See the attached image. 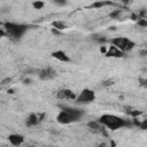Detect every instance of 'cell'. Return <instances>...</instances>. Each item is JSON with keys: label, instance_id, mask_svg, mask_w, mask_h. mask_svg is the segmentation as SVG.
I'll list each match as a JSON object with an SVG mask.
<instances>
[{"label": "cell", "instance_id": "obj_1", "mask_svg": "<svg viewBox=\"0 0 147 147\" xmlns=\"http://www.w3.org/2000/svg\"><path fill=\"white\" fill-rule=\"evenodd\" d=\"M99 121L109 130L111 131H116L118 129H122L124 126H130L132 125L130 121L124 119L122 117H118L116 115H111V114H103L99 117Z\"/></svg>", "mask_w": 147, "mask_h": 147}, {"label": "cell", "instance_id": "obj_2", "mask_svg": "<svg viewBox=\"0 0 147 147\" xmlns=\"http://www.w3.org/2000/svg\"><path fill=\"white\" fill-rule=\"evenodd\" d=\"M5 30L7 31V34L15 40H18L28 30V25L25 24H18V23H13V22H6L2 24Z\"/></svg>", "mask_w": 147, "mask_h": 147}, {"label": "cell", "instance_id": "obj_3", "mask_svg": "<svg viewBox=\"0 0 147 147\" xmlns=\"http://www.w3.org/2000/svg\"><path fill=\"white\" fill-rule=\"evenodd\" d=\"M110 44L116 46L118 49H121L124 53L129 52V51H132L134 48V46H136V44L131 39H129L126 37H115V38H111L110 39Z\"/></svg>", "mask_w": 147, "mask_h": 147}, {"label": "cell", "instance_id": "obj_4", "mask_svg": "<svg viewBox=\"0 0 147 147\" xmlns=\"http://www.w3.org/2000/svg\"><path fill=\"white\" fill-rule=\"evenodd\" d=\"M95 100V92L90 88H84L76 98L75 102L78 105H88Z\"/></svg>", "mask_w": 147, "mask_h": 147}, {"label": "cell", "instance_id": "obj_5", "mask_svg": "<svg viewBox=\"0 0 147 147\" xmlns=\"http://www.w3.org/2000/svg\"><path fill=\"white\" fill-rule=\"evenodd\" d=\"M87 126L88 129L93 132V133H96V134H100V136H103V137H107V127L98 119V121H91L87 123Z\"/></svg>", "mask_w": 147, "mask_h": 147}, {"label": "cell", "instance_id": "obj_6", "mask_svg": "<svg viewBox=\"0 0 147 147\" xmlns=\"http://www.w3.org/2000/svg\"><path fill=\"white\" fill-rule=\"evenodd\" d=\"M56 122L60 123V124H70L72 122H77V121L75 119V117L70 113H68L65 109L61 108L60 113L56 116Z\"/></svg>", "mask_w": 147, "mask_h": 147}, {"label": "cell", "instance_id": "obj_7", "mask_svg": "<svg viewBox=\"0 0 147 147\" xmlns=\"http://www.w3.org/2000/svg\"><path fill=\"white\" fill-rule=\"evenodd\" d=\"M56 98L60 100H76L77 95L69 88H61L56 92Z\"/></svg>", "mask_w": 147, "mask_h": 147}, {"label": "cell", "instance_id": "obj_8", "mask_svg": "<svg viewBox=\"0 0 147 147\" xmlns=\"http://www.w3.org/2000/svg\"><path fill=\"white\" fill-rule=\"evenodd\" d=\"M45 117V114H31L30 116H28L26 121H25V124L26 126H36L38 125L40 122H42Z\"/></svg>", "mask_w": 147, "mask_h": 147}, {"label": "cell", "instance_id": "obj_9", "mask_svg": "<svg viewBox=\"0 0 147 147\" xmlns=\"http://www.w3.org/2000/svg\"><path fill=\"white\" fill-rule=\"evenodd\" d=\"M55 76H56V71H55L53 68H51V67H47V68L42 69V70L39 72V78L42 79V80L53 79Z\"/></svg>", "mask_w": 147, "mask_h": 147}, {"label": "cell", "instance_id": "obj_10", "mask_svg": "<svg viewBox=\"0 0 147 147\" xmlns=\"http://www.w3.org/2000/svg\"><path fill=\"white\" fill-rule=\"evenodd\" d=\"M107 57H123L124 56V52H122L121 49H118L116 46L111 45L109 46V48L107 49L106 54H105Z\"/></svg>", "mask_w": 147, "mask_h": 147}, {"label": "cell", "instance_id": "obj_11", "mask_svg": "<svg viewBox=\"0 0 147 147\" xmlns=\"http://www.w3.org/2000/svg\"><path fill=\"white\" fill-rule=\"evenodd\" d=\"M52 57H54L55 60H57V61H60V62H70L71 60H70V57L63 52V51H55V52H53L52 53Z\"/></svg>", "mask_w": 147, "mask_h": 147}, {"label": "cell", "instance_id": "obj_12", "mask_svg": "<svg viewBox=\"0 0 147 147\" xmlns=\"http://www.w3.org/2000/svg\"><path fill=\"white\" fill-rule=\"evenodd\" d=\"M115 3L111 0H99L95 1L93 3H91L90 6H87V8H101V7H106V6H114Z\"/></svg>", "mask_w": 147, "mask_h": 147}, {"label": "cell", "instance_id": "obj_13", "mask_svg": "<svg viewBox=\"0 0 147 147\" xmlns=\"http://www.w3.org/2000/svg\"><path fill=\"white\" fill-rule=\"evenodd\" d=\"M8 140L11 145L18 146V145H22L24 142V137L22 134H10L8 137Z\"/></svg>", "mask_w": 147, "mask_h": 147}, {"label": "cell", "instance_id": "obj_14", "mask_svg": "<svg viewBox=\"0 0 147 147\" xmlns=\"http://www.w3.org/2000/svg\"><path fill=\"white\" fill-rule=\"evenodd\" d=\"M52 25H53V28H55V29H57L60 31L67 29V24L63 21H53L52 22Z\"/></svg>", "mask_w": 147, "mask_h": 147}, {"label": "cell", "instance_id": "obj_15", "mask_svg": "<svg viewBox=\"0 0 147 147\" xmlns=\"http://www.w3.org/2000/svg\"><path fill=\"white\" fill-rule=\"evenodd\" d=\"M32 6H33L34 9H41V8L44 7V2L40 1V0H37V1H33Z\"/></svg>", "mask_w": 147, "mask_h": 147}, {"label": "cell", "instance_id": "obj_16", "mask_svg": "<svg viewBox=\"0 0 147 147\" xmlns=\"http://www.w3.org/2000/svg\"><path fill=\"white\" fill-rule=\"evenodd\" d=\"M119 14H121V9H116V10H114V11H111L109 16H110L111 18H117V17L119 16Z\"/></svg>", "mask_w": 147, "mask_h": 147}, {"label": "cell", "instance_id": "obj_17", "mask_svg": "<svg viewBox=\"0 0 147 147\" xmlns=\"http://www.w3.org/2000/svg\"><path fill=\"white\" fill-rule=\"evenodd\" d=\"M127 114L131 115L132 117H138L139 115H141V111H139V110H130V111H127Z\"/></svg>", "mask_w": 147, "mask_h": 147}, {"label": "cell", "instance_id": "obj_18", "mask_svg": "<svg viewBox=\"0 0 147 147\" xmlns=\"http://www.w3.org/2000/svg\"><path fill=\"white\" fill-rule=\"evenodd\" d=\"M138 25H140V26H147V20L146 18L138 20Z\"/></svg>", "mask_w": 147, "mask_h": 147}, {"label": "cell", "instance_id": "obj_19", "mask_svg": "<svg viewBox=\"0 0 147 147\" xmlns=\"http://www.w3.org/2000/svg\"><path fill=\"white\" fill-rule=\"evenodd\" d=\"M139 127H140L141 130H147V119H144L142 122H140Z\"/></svg>", "mask_w": 147, "mask_h": 147}, {"label": "cell", "instance_id": "obj_20", "mask_svg": "<svg viewBox=\"0 0 147 147\" xmlns=\"http://www.w3.org/2000/svg\"><path fill=\"white\" fill-rule=\"evenodd\" d=\"M54 1V3H56L57 6H63V5H65V0H53Z\"/></svg>", "mask_w": 147, "mask_h": 147}, {"label": "cell", "instance_id": "obj_21", "mask_svg": "<svg viewBox=\"0 0 147 147\" xmlns=\"http://www.w3.org/2000/svg\"><path fill=\"white\" fill-rule=\"evenodd\" d=\"M140 85L144 87H147V78H141L140 79Z\"/></svg>", "mask_w": 147, "mask_h": 147}, {"label": "cell", "instance_id": "obj_22", "mask_svg": "<svg viewBox=\"0 0 147 147\" xmlns=\"http://www.w3.org/2000/svg\"><path fill=\"white\" fill-rule=\"evenodd\" d=\"M52 33H53V34H60V30L53 28V29H52Z\"/></svg>", "mask_w": 147, "mask_h": 147}, {"label": "cell", "instance_id": "obj_23", "mask_svg": "<svg viewBox=\"0 0 147 147\" xmlns=\"http://www.w3.org/2000/svg\"><path fill=\"white\" fill-rule=\"evenodd\" d=\"M100 52H102L103 54H106V52H107V49H106V47H103V46H102V47L100 48Z\"/></svg>", "mask_w": 147, "mask_h": 147}, {"label": "cell", "instance_id": "obj_24", "mask_svg": "<svg viewBox=\"0 0 147 147\" xmlns=\"http://www.w3.org/2000/svg\"><path fill=\"white\" fill-rule=\"evenodd\" d=\"M121 1H122L123 3H125V5H126V3H129V1H130V0H121Z\"/></svg>", "mask_w": 147, "mask_h": 147}, {"label": "cell", "instance_id": "obj_25", "mask_svg": "<svg viewBox=\"0 0 147 147\" xmlns=\"http://www.w3.org/2000/svg\"><path fill=\"white\" fill-rule=\"evenodd\" d=\"M8 93H10V94H11V93H14V91H13V90H8Z\"/></svg>", "mask_w": 147, "mask_h": 147}]
</instances>
